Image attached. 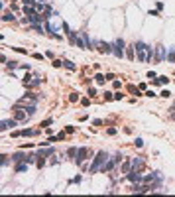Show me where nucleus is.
Masks as SVG:
<instances>
[{"label":"nucleus","mask_w":175,"mask_h":197,"mask_svg":"<svg viewBox=\"0 0 175 197\" xmlns=\"http://www.w3.org/2000/svg\"><path fill=\"white\" fill-rule=\"evenodd\" d=\"M134 46H136L138 59H140V61H144V63H146V61H149V59H152V53H154V49H152L149 46H146L144 41H136Z\"/></svg>","instance_id":"nucleus-1"},{"label":"nucleus","mask_w":175,"mask_h":197,"mask_svg":"<svg viewBox=\"0 0 175 197\" xmlns=\"http://www.w3.org/2000/svg\"><path fill=\"white\" fill-rule=\"evenodd\" d=\"M106 160H108V154H106V152H98L97 158H95V164L91 166V171H98V170H102V166L106 164Z\"/></svg>","instance_id":"nucleus-2"},{"label":"nucleus","mask_w":175,"mask_h":197,"mask_svg":"<svg viewBox=\"0 0 175 197\" xmlns=\"http://www.w3.org/2000/svg\"><path fill=\"white\" fill-rule=\"evenodd\" d=\"M112 53H114L116 57H122L124 55V41L122 39H116V41L112 44Z\"/></svg>","instance_id":"nucleus-3"},{"label":"nucleus","mask_w":175,"mask_h":197,"mask_svg":"<svg viewBox=\"0 0 175 197\" xmlns=\"http://www.w3.org/2000/svg\"><path fill=\"white\" fill-rule=\"evenodd\" d=\"M120 160H122V156H120V154H114V156H112L110 160H108V162H106V164L102 166V171L112 170V168H114V164H116V162H120Z\"/></svg>","instance_id":"nucleus-4"},{"label":"nucleus","mask_w":175,"mask_h":197,"mask_svg":"<svg viewBox=\"0 0 175 197\" xmlns=\"http://www.w3.org/2000/svg\"><path fill=\"white\" fill-rule=\"evenodd\" d=\"M87 154H89V148H79V152H77V164H79V166L85 162Z\"/></svg>","instance_id":"nucleus-5"},{"label":"nucleus","mask_w":175,"mask_h":197,"mask_svg":"<svg viewBox=\"0 0 175 197\" xmlns=\"http://www.w3.org/2000/svg\"><path fill=\"white\" fill-rule=\"evenodd\" d=\"M142 166H144V160H142V158H134V160H132V170L140 171V170H142Z\"/></svg>","instance_id":"nucleus-6"},{"label":"nucleus","mask_w":175,"mask_h":197,"mask_svg":"<svg viewBox=\"0 0 175 197\" xmlns=\"http://www.w3.org/2000/svg\"><path fill=\"white\" fill-rule=\"evenodd\" d=\"M26 111H28V108H26ZM26 111H16V120H26V118L32 116V114L26 112Z\"/></svg>","instance_id":"nucleus-7"},{"label":"nucleus","mask_w":175,"mask_h":197,"mask_svg":"<svg viewBox=\"0 0 175 197\" xmlns=\"http://www.w3.org/2000/svg\"><path fill=\"white\" fill-rule=\"evenodd\" d=\"M156 53H157V61H163V59H165V47L163 46H157Z\"/></svg>","instance_id":"nucleus-8"},{"label":"nucleus","mask_w":175,"mask_h":197,"mask_svg":"<svg viewBox=\"0 0 175 197\" xmlns=\"http://www.w3.org/2000/svg\"><path fill=\"white\" fill-rule=\"evenodd\" d=\"M16 122H18V120H2V130H8V128L16 126Z\"/></svg>","instance_id":"nucleus-9"},{"label":"nucleus","mask_w":175,"mask_h":197,"mask_svg":"<svg viewBox=\"0 0 175 197\" xmlns=\"http://www.w3.org/2000/svg\"><path fill=\"white\" fill-rule=\"evenodd\" d=\"M24 14H28V16H32V14H36V8H32V6H26V4H24Z\"/></svg>","instance_id":"nucleus-10"},{"label":"nucleus","mask_w":175,"mask_h":197,"mask_svg":"<svg viewBox=\"0 0 175 197\" xmlns=\"http://www.w3.org/2000/svg\"><path fill=\"white\" fill-rule=\"evenodd\" d=\"M47 154H53L51 148H47V150H39L38 152V158H43V156H47Z\"/></svg>","instance_id":"nucleus-11"},{"label":"nucleus","mask_w":175,"mask_h":197,"mask_svg":"<svg viewBox=\"0 0 175 197\" xmlns=\"http://www.w3.org/2000/svg\"><path fill=\"white\" fill-rule=\"evenodd\" d=\"M63 65L67 67V69H71V71H75V67H77L75 63H73V61H63Z\"/></svg>","instance_id":"nucleus-12"},{"label":"nucleus","mask_w":175,"mask_h":197,"mask_svg":"<svg viewBox=\"0 0 175 197\" xmlns=\"http://www.w3.org/2000/svg\"><path fill=\"white\" fill-rule=\"evenodd\" d=\"M26 158H28V156H24V154H14L12 160H14V162H20V160H26Z\"/></svg>","instance_id":"nucleus-13"},{"label":"nucleus","mask_w":175,"mask_h":197,"mask_svg":"<svg viewBox=\"0 0 175 197\" xmlns=\"http://www.w3.org/2000/svg\"><path fill=\"white\" fill-rule=\"evenodd\" d=\"M24 170H28V162H24V164H18V166H16V171H24Z\"/></svg>","instance_id":"nucleus-14"},{"label":"nucleus","mask_w":175,"mask_h":197,"mask_svg":"<svg viewBox=\"0 0 175 197\" xmlns=\"http://www.w3.org/2000/svg\"><path fill=\"white\" fill-rule=\"evenodd\" d=\"M2 20H4V22H8V20H14L12 12H4V16H2Z\"/></svg>","instance_id":"nucleus-15"},{"label":"nucleus","mask_w":175,"mask_h":197,"mask_svg":"<svg viewBox=\"0 0 175 197\" xmlns=\"http://www.w3.org/2000/svg\"><path fill=\"white\" fill-rule=\"evenodd\" d=\"M33 134H38L36 130H22V136H33Z\"/></svg>","instance_id":"nucleus-16"},{"label":"nucleus","mask_w":175,"mask_h":197,"mask_svg":"<svg viewBox=\"0 0 175 197\" xmlns=\"http://www.w3.org/2000/svg\"><path fill=\"white\" fill-rule=\"evenodd\" d=\"M95 79H97V83H98V85H102L104 81H106V79H104L102 75H97V77H95Z\"/></svg>","instance_id":"nucleus-17"},{"label":"nucleus","mask_w":175,"mask_h":197,"mask_svg":"<svg viewBox=\"0 0 175 197\" xmlns=\"http://www.w3.org/2000/svg\"><path fill=\"white\" fill-rule=\"evenodd\" d=\"M134 47H136V46L128 47V57H130V59H134Z\"/></svg>","instance_id":"nucleus-18"},{"label":"nucleus","mask_w":175,"mask_h":197,"mask_svg":"<svg viewBox=\"0 0 175 197\" xmlns=\"http://www.w3.org/2000/svg\"><path fill=\"white\" fill-rule=\"evenodd\" d=\"M77 148H71V150H69V156H71V158H75V156H77Z\"/></svg>","instance_id":"nucleus-19"},{"label":"nucleus","mask_w":175,"mask_h":197,"mask_svg":"<svg viewBox=\"0 0 175 197\" xmlns=\"http://www.w3.org/2000/svg\"><path fill=\"white\" fill-rule=\"evenodd\" d=\"M169 61H175V47L169 51Z\"/></svg>","instance_id":"nucleus-20"},{"label":"nucleus","mask_w":175,"mask_h":197,"mask_svg":"<svg viewBox=\"0 0 175 197\" xmlns=\"http://www.w3.org/2000/svg\"><path fill=\"white\" fill-rule=\"evenodd\" d=\"M51 122H53V120H51V118H47V120H43V122H41V126H46V128H47V126H49V124H51Z\"/></svg>","instance_id":"nucleus-21"}]
</instances>
